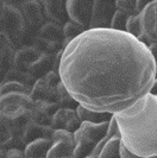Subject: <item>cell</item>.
I'll return each instance as SVG.
<instances>
[{
	"label": "cell",
	"instance_id": "cell-11",
	"mask_svg": "<svg viewBox=\"0 0 157 158\" xmlns=\"http://www.w3.org/2000/svg\"><path fill=\"white\" fill-rule=\"evenodd\" d=\"M42 54L43 52H40L38 49L33 45L18 49L15 54V58H13V68L19 71H28L29 67L33 62H36Z\"/></svg>",
	"mask_w": 157,
	"mask_h": 158
},
{
	"label": "cell",
	"instance_id": "cell-39",
	"mask_svg": "<svg viewBox=\"0 0 157 158\" xmlns=\"http://www.w3.org/2000/svg\"><path fill=\"white\" fill-rule=\"evenodd\" d=\"M1 149H2V142L0 140V150H1Z\"/></svg>",
	"mask_w": 157,
	"mask_h": 158
},
{
	"label": "cell",
	"instance_id": "cell-2",
	"mask_svg": "<svg viewBox=\"0 0 157 158\" xmlns=\"http://www.w3.org/2000/svg\"><path fill=\"white\" fill-rule=\"evenodd\" d=\"M114 119L120 158H157V96L144 95Z\"/></svg>",
	"mask_w": 157,
	"mask_h": 158
},
{
	"label": "cell",
	"instance_id": "cell-33",
	"mask_svg": "<svg viewBox=\"0 0 157 158\" xmlns=\"http://www.w3.org/2000/svg\"><path fill=\"white\" fill-rule=\"evenodd\" d=\"M11 137V132L8 131L6 126L0 121V140L4 143L5 140H7L8 138Z\"/></svg>",
	"mask_w": 157,
	"mask_h": 158
},
{
	"label": "cell",
	"instance_id": "cell-1",
	"mask_svg": "<svg viewBox=\"0 0 157 158\" xmlns=\"http://www.w3.org/2000/svg\"><path fill=\"white\" fill-rule=\"evenodd\" d=\"M58 75L78 106L114 115L149 94L157 63L148 47L127 32L94 29L64 48Z\"/></svg>",
	"mask_w": 157,
	"mask_h": 158
},
{
	"label": "cell",
	"instance_id": "cell-27",
	"mask_svg": "<svg viewBox=\"0 0 157 158\" xmlns=\"http://www.w3.org/2000/svg\"><path fill=\"white\" fill-rule=\"evenodd\" d=\"M129 18H130V17L127 16L126 13L117 10L116 13H114V16H113V18H112L110 29L116 30V31L126 32V23H127V19H129Z\"/></svg>",
	"mask_w": 157,
	"mask_h": 158
},
{
	"label": "cell",
	"instance_id": "cell-36",
	"mask_svg": "<svg viewBox=\"0 0 157 158\" xmlns=\"http://www.w3.org/2000/svg\"><path fill=\"white\" fill-rule=\"evenodd\" d=\"M149 94L157 96V79L154 81V85H152V87H151V89H150Z\"/></svg>",
	"mask_w": 157,
	"mask_h": 158
},
{
	"label": "cell",
	"instance_id": "cell-10",
	"mask_svg": "<svg viewBox=\"0 0 157 158\" xmlns=\"http://www.w3.org/2000/svg\"><path fill=\"white\" fill-rule=\"evenodd\" d=\"M42 6H43L44 17L48 22L63 26L69 20L66 11L64 0H44L42 1Z\"/></svg>",
	"mask_w": 157,
	"mask_h": 158
},
{
	"label": "cell",
	"instance_id": "cell-25",
	"mask_svg": "<svg viewBox=\"0 0 157 158\" xmlns=\"http://www.w3.org/2000/svg\"><path fill=\"white\" fill-rule=\"evenodd\" d=\"M126 32L131 35L134 38H139L143 31H142V23H141V16H132L127 19L126 23Z\"/></svg>",
	"mask_w": 157,
	"mask_h": 158
},
{
	"label": "cell",
	"instance_id": "cell-23",
	"mask_svg": "<svg viewBox=\"0 0 157 158\" xmlns=\"http://www.w3.org/2000/svg\"><path fill=\"white\" fill-rule=\"evenodd\" d=\"M13 93L30 95L31 88L26 87V86H24L22 83H18V82H2V83H0V96L6 94H13Z\"/></svg>",
	"mask_w": 157,
	"mask_h": 158
},
{
	"label": "cell",
	"instance_id": "cell-32",
	"mask_svg": "<svg viewBox=\"0 0 157 158\" xmlns=\"http://www.w3.org/2000/svg\"><path fill=\"white\" fill-rule=\"evenodd\" d=\"M6 158H25L23 150H6Z\"/></svg>",
	"mask_w": 157,
	"mask_h": 158
},
{
	"label": "cell",
	"instance_id": "cell-13",
	"mask_svg": "<svg viewBox=\"0 0 157 158\" xmlns=\"http://www.w3.org/2000/svg\"><path fill=\"white\" fill-rule=\"evenodd\" d=\"M54 65H55V56L49 55V54H42L38 60L29 67L28 73L32 77L38 80L44 77L49 71L54 70Z\"/></svg>",
	"mask_w": 157,
	"mask_h": 158
},
{
	"label": "cell",
	"instance_id": "cell-7",
	"mask_svg": "<svg viewBox=\"0 0 157 158\" xmlns=\"http://www.w3.org/2000/svg\"><path fill=\"white\" fill-rule=\"evenodd\" d=\"M142 31L149 43H157V0H152L142 11Z\"/></svg>",
	"mask_w": 157,
	"mask_h": 158
},
{
	"label": "cell",
	"instance_id": "cell-9",
	"mask_svg": "<svg viewBox=\"0 0 157 158\" xmlns=\"http://www.w3.org/2000/svg\"><path fill=\"white\" fill-rule=\"evenodd\" d=\"M60 110L56 102L47 101H33V107L30 113V121L40 126H50L51 119Z\"/></svg>",
	"mask_w": 157,
	"mask_h": 158
},
{
	"label": "cell",
	"instance_id": "cell-30",
	"mask_svg": "<svg viewBox=\"0 0 157 158\" xmlns=\"http://www.w3.org/2000/svg\"><path fill=\"white\" fill-rule=\"evenodd\" d=\"M44 80L47 81L50 86H53V87H57L61 83V79H60L58 73H56L54 70L49 71L47 75L44 76Z\"/></svg>",
	"mask_w": 157,
	"mask_h": 158
},
{
	"label": "cell",
	"instance_id": "cell-24",
	"mask_svg": "<svg viewBox=\"0 0 157 158\" xmlns=\"http://www.w3.org/2000/svg\"><path fill=\"white\" fill-rule=\"evenodd\" d=\"M119 146H120L119 138L110 139L108 142L106 143V145L104 146V149L100 152V155H99L98 158H120Z\"/></svg>",
	"mask_w": 157,
	"mask_h": 158
},
{
	"label": "cell",
	"instance_id": "cell-22",
	"mask_svg": "<svg viewBox=\"0 0 157 158\" xmlns=\"http://www.w3.org/2000/svg\"><path fill=\"white\" fill-rule=\"evenodd\" d=\"M62 30H63V49L67 47L71 40H74L81 33L85 32V30L81 26H78L75 23L70 22V20H68L67 23L63 25Z\"/></svg>",
	"mask_w": 157,
	"mask_h": 158
},
{
	"label": "cell",
	"instance_id": "cell-18",
	"mask_svg": "<svg viewBox=\"0 0 157 158\" xmlns=\"http://www.w3.org/2000/svg\"><path fill=\"white\" fill-rule=\"evenodd\" d=\"M74 149L75 143H53V146L48 151L45 158H74Z\"/></svg>",
	"mask_w": 157,
	"mask_h": 158
},
{
	"label": "cell",
	"instance_id": "cell-19",
	"mask_svg": "<svg viewBox=\"0 0 157 158\" xmlns=\"http://www.w3.org/2000/svg\"><path fill=\"white\" fill-rule=\"evenodd\" d=\"M36 81L37 80L35 79V77H32L28 71H19L15 69V68H11L5 74L1 83L2 82H18V83H22V85L26 86V87L32 88Z\"/></svg>",
	"mask_w": 157,
	"mask_h": 158
},
{
	"label": "cell",
	"instance_id": "cell-6",
	"mask_svg": "<svg viewBox=\"0 0 157 158\" xmlns=\"http://www.w3.org/2000/svg\"><path fill=\"white\" fill-rule=\"evenodd\" d=\"M117 8L114 1H102L93 0L92 18L89 23V30L94 29H110L112 18L114 16Z\"/></svg>",
	"mask_w": 157,
	"mask_h": 158
},
{
	"label": "cell",
	"instance_id": "cell-38",
	"mask_svg": "<svg viewBox=\"0 0 157 158\" xmlns=\"http://www.w3.org/2000/svg\"><path fill=\"white\" fill-rule=\"evenodd\" d=\"M1 11H2V1H0V17H1Z\"/></svg>",
	"mask_w": 157,
	"mask_h": 158
},
{
	"label": "cell",
	"instance_id": "cell-8",
	"mask_svg": "<svg viewBox=\"0 0 157 158\" xmlns=\"http://www.w3.org/2000/svg\"><path fill=\"white\" fill-rule=\"evenodd\" d=\"M19 10L24 17L26 26L39 30L45 23V17L43 13L42 1H37V0L24 1Z\"/></svg>",
	"mask_w": 157,
	"mask_h": 158
},
{
	"label": "cell",
	"instance_id": "cell-3",
	"mask_svg": "<svg viewBox=\"0 0 157 158\" xmlns=\"http://www.w3.org/2000/svg\"><path fill=\"white\" fill-rule=\"evenodd\" d=\"M33 100L30 95L6 94L0 96V121L12 135H23L25 126L30 123Z\"/></svg>",
	"mask_w": 157,
	"mask_h": 158
},
{
	"label": "cell",
	"instance_id": "cell-14",
	"mask_svg": "<svg viewBox=\"0 0 157 158\" xmlns=\"http://www.w3.org/2000/svg\"><path fill=\"white\" fill-rule=\"evenodd\" d=\"M53 133H54V130L50 126H40V125H37V124L30 121L24 128L23 138L26 142V144L38 140V139H50L51 140Z\"/></svg>",
	"mask_w": 157,
	"mask_h": 158
},
{
	"label": "cell",
	"instance_id": "cell-28",
	"mask_svg": "<svg viewBox=\"0 0 157 158\" xmlns=\"http://www.w3.org/2000/svg\"><path fill=\"white\" fill-rule=\"evenodd\" d=\"M116 8L126 13L129 17L137 16L136 13V0H116Z\"/></svg>",
	"mask_w": 157,
	"mask_h": 158
},
{
	"label": "cell",
	"instance_id": "cell-21",
	"mask_svg": "<svg viewBox=\"0 0 157 158\" xmlns=\"http://www.w3.org/2000/svg\"><path fill=\"white\" fill-rule=\"evenodd\" d=\"M56 103L58 105L60 108H69V110H76L78 105L76 101L70 96V94L67 92L62 83L57 86V98H56Z\"/></svg>",
	"mask_w": 157,
	"mask_h": 158
},
{
	"label": "cell",
	"instance_id": "cell-26",
	"mask_svg": "<svg viewBox=\"0 0 157 158\" xmlns=\"http://www.w3.org/2000/svg\"><path fill=\"white\" fill-rule=\"evenodd\" d=\"M26 142L24 140L23 135H12L7 140L2 143V149L4 150H23L26 148Z\"/></svg>",
	"mask_w": 157,
	"mask_h": 158
},
{
	"label": "cell",
	"instance_id": "cell-15",
	"mask_svg": "<svg viewBox=\"0 0 157 158\" xmlns=\"http://www.w3.org/2000/svg\"><path fill=\"white\" fill-rule=\"evenodd\" d=\"M53 146L50 139H38L32 143H29L24 149L25 158H45L48 151Z\"/></svg>",
	"mask_w": 157,
	"mask_h": 158
},
{
	"label": "cell",
	"instance_id": "cell-5",
	"mask_svg": "<svg viewBox=\"0 0 157 158\" xmlns=\"http://www.w3.org/2000/svg\"><path fill=\"white\" fill-rule=\"evenodd\" d=\"M93 0H67L66 11L68 19L81 26L85 31L89 30V23L92 18Z\"/></svg>",
	"mask_w": 157,
	"mask_h": 158
},
{
	"label": "cell",
	"instance_id": "cell-12",
	"mask_svg": "<svg viewBox=\"0 0 157 158\" xmlns=\"http://www.w3.org/2000/svg\"><path fill=\"white\" fill-rule=\"evenodd\" d=\"M30 98L33 101H47V102H56L57 98V87H53L44 80V77L38 79L33 87L31 88Z\"/></svg>",
	"mask_w": 157,
	"mask_h": 158
},
{
	"label": "cell",
	"instance_id": "cell-35",
	"mask_svg": "<svg viewBox=\"0 0 157 158\" xmlns=\"http://www.w3.org/2000/svg\"><path fill=\"white\" fill-rule=\"evenodd\" d=\"M148 49H149L151 56L154 57L155 62L157 63V43H151L149 47H148Z\"/></svg>",
	"mask_w": 157,
	"mask_h": 158
},
{
	"label": "cell",
	"instance_id": "cell-4",
	"mask_svg": "<svg viewBox=\"0 0 157 158\" xmlns=\"http://www.w3.org/2000/svg\"><path fill=\"white\" fill-rule=\"evenodd\" d=\"M26 29L28 26L20 10L11 2L2 1V11L0 17V32L7 36L16 49L19 44L23 43Z\"/></svg>",
	"mask_w": 157,
	"mask_h": 158
},
{
	"label": "cell",
	"instance_id": "cell-29",
	"mask_svg": "<svg viewBox=\"0 0 157 158\" xmlns=\"http://www.w3.org/2000/svg\"><path fill=\"white\" fill-rule=\"evenodd\" d=\"M106 138L110 140V139H113V138H119V130H118V125L116 123V119H114V115L112 117V119L108 123V128H107V135H106Z\"/></svg>",
	"mask_w": 157,
	"mask_h": 158
},
{
	"label": "cell",
	"instance_id": "cell-34",
	"mask_svg": "<svg viewBox=\"0 0 157 158\" xmlns=\"http://www.w3.org/2000/svg\"><path fill=\"white\" fill-rule=\"evenodd\" d=\"M150 1H146V0H136V13H137V16L141 15L142 11L145 8V6Z\"/></svg>",
	"mask_w": 157,
	"mask_h": 158
},
{
	"label": "cell",
	"instance_id": "cell-20",
	"mask_svg": "<svg viewBox=\"0 0 157 158\" xmlns=\"http://www.w3.org/2000/svg\"><path fill=\"white\" fill-rule=\"evenodd\" d=\"M74 115H76V111H75V110L60 108V110L54 114L53 119H51L50 127H51L54 131H56V130H64V127L68 124V121H69Z\"/></svg>",
	"mask_w": 157,
	"mask_h": 158
},
{
	"label": "cell",
	"instance_id": "cell-17",
	"mask_svg": "<svg viewBox=\"0 0 157 158\" xmlns=\"http://www.w3.org/2000/svg\"><path fill=\"white\" fill-rule=\"evenodd\" d=\"M42 40L49 42H62L63 43V30L62 26L58 24L45 22L44 25L38 30V36Z\"/></svg>",
	"mask_w": 157,
	"mask_h": 158
},
{
	"label": "cell",
	"instance_id": "cell-16",
	"mask_svg": "<svg viewBox=\"0 0 157 158\" xmlns=\"http://www.w3.org/2000/svg\"><path fill=\"white\" fill-rule=\"evenodd\" d=\"M76 114L80 118L81 123H91V124H101V123H107L110 121L113 114L110 113H99V112L89 111L82 106L76 107Z\"/></svg>",
	"mask_w": 157,
	"mask_h": 158
},
{
	"label": "cell",
	"instance_id": "cell-37",
	"mask_svg": "<svg viewBox=\"0 0 157 158\" xmlns=\"http://www.w3.org/2000/svg\"><path fill=\"white\" fill-rule=\"evenodd\" d=\"M0 158H6V150L4 149L0 150Z\"/></svg>",
	"mask_w": 157,
	"mask_h": 158
},
{
	"label": "cell",
	"instance_id": "cell-31",
	"mask_svg": "<svg viewBox=\"0 0 157 158\" xmlns=\"http://www.w3.org/2000/svg\"><path fill=\"white\" fill-rule=\"evenodd\" d=\"M108 142V139L107 138H105L104 140H101V142L99 143L96 146H95V149L93 150V152L88 156V157H86V158H98L99 157V155H100V152L102 151V149H104V146L106 145V143Z\"/></svg>",
	"mask_w": 157,
	"mask_h": 158
}]
</instances>
